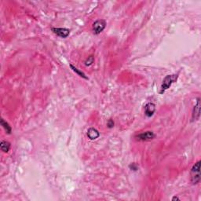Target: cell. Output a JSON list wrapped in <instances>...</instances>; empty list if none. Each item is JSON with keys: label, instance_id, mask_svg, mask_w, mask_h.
<instances>
[{"label": "cell", "instance_id": "277c9868", "mask_svg": "<svg viewBox=\"0 0 201 201\" xmlns=\"http://www.w3.org/2000/svg\"><path fill=\"white\" fill-rule=\"evenodd\" d=\"M155 137V134L152 131H146V132L141 133L135 136L136 140L141 141H150Z\"/></svg>", "mask_w": 201, "mask_h": 201}, {"label": "cell", "instance_id": "3957f363", "mask_svg": "<svg viewBox=\"0 0 201 201\" xmlns=\"http://www.w3.org/2000/svg\"><path fill=\"white\" fill-rule=\"evenodd\" d=\"M106 26V22L105 20H98L93 24V33L96 35L100 34L104 31Z\"/></svg>", "mask_w": 201, "mask_h": 201}, {"label": "cell", "instance_id": "ba28073f", "mask_svg": "<svg viewBox=\"0 0 201 201\" xmlns=\"http://www.w3.org/2000/svg\"><path fill=\"white\" fill-rule=\"evenodd\" d=\"M100 136L99 131L95 128L91 127L89 128L87 131V137L90 139V140H95V139L98 138Z\"/></svg>", "mask_w": 201, "mask_h": 201}, {"label": "cell", "instance_id": "4fadbf2b", "mask_svg": "<svg viewBox=\"0 0 201 201\" xmlns=\"http://www.w3.org/2000/svg\"><path fill=\"white\" fill-rule=\"evenodd\" d=\"M130 168L133 170H137V164H136L135 163H133L132 164H131V165H130Z\"/></svg>", "mask_w": 201, "mask_h": 201}, {"label": "cell", "instance_id": "7c38bea8", "mask_svg": "<svg viewBox=\"0 0 201 201\" xmlns=\"http://www.w3.org/2000/svg\"><path fill=\"white\" fill-rule=\"evenodd\" d=\"M93 61H94V57H93V56H90V57H88V58L85 61V65L87 66H90L93 64Z\"/></svg>", "mask_w": 201, "mask_h": 201}, {"label": "cell", "instance_id": "30bf717a", "mask_svg": "<svg viewBox=\"0 0 201 201\" xmlns=\"http://www.w3.org/2000/svg\"><path fill=\"white\" fill-rule=\"evenodd\" d=\"M0 123H1V125H2V127L6 131V132H7V134H10V133H11L12 129H11V127L9 125V123H7V122H6L3 119H1V122H0Z\"/></svg>", "mask_w": 201, "mask_h": 201}, {"label": "cell", "instance_id": "52a82bcc", "mask_svg": "<svg viewBox=\"0 0 201 201\" xmlns=\"http://www.w3.org/2000/svg\"><path fill=\"white\" fill-rule=\"evenodd\" d=\"M156 112V105L155 104L149 102L145 106V114L147 117H151L153 116Z\"/></svg>", "mask_w": 201, "mask_h": 201}, {"label": "cell", "instance_id": "9c48e42d", "mask_svg": "<svg viewBox=\"0 0 201 201\" xmlns=\"http://www.w3.org/2000/svg\"><path fill=\"white\" fill-rule=\"evenodd\" d=\"M0 149L3 152H8L10 149V143L7 141H2L0 143Z\"/></svg>", "mask_w": 201, "mask_h": 201}, {"label": "cell", "instance_id": "8fae6325", "mask_svg": "<svg viewBox=\"0 0 201 201\" xmlns=\"http://www.w3.org/2000/svg\"><path fill=\"white\" fill-rule=\"evenodd\" d=\"M70 67H71V69H72V70H73L74 72H75V73L78 74V75H79L80 77H82V78L85 79H88V78H87V77L86 76L85 74H84L83 72H81V71H80V70H79V69H77V68H75V66H73V65H70Z\"/></svg>", "mask_w": 201, "mask_h": 201}, {"label": "cell", "instance_id": "5bb4252c", "mask_svg": "<svg viewBox=\"0 0 201 201\" xmlns=\"http://www.w3.org/2000/svg\"><path fill=\"white\" fill-rule=\"evenodd\" d=\"M108 127L109 128H112L114 127V122H113L112 119H109L108 122Z\"/></svg>", "mask_w": 201, "mask_h": 201}, {"label": "cell", "instance_id": "8992f818", "mask_svg": "<svg viewBox=\"0 0 201 201\" xmlns=\"http://www.w3.org/2000/svg\"><path fill=\"white\" fill-rule=\"evenodd\" d=\"M52 31L61 38H66L70 34V30L65 28H52Z\"/></svg>", "mask_w": 201, "mask_h": 201}, {"label": "cell", "instance_id": "6da1fadb", "mask_svg": "<svg viewBox=\"0 0 201 201\" xmlns=\"http://www.w3.org/2000/svg\"><path fill=\"white\" fill-rule=\"evenodd\" d=\"M178 78V74H174V75H168L164 79L162 83V85L160 87V90L159 93L160 94H163L167 90H168L172 84L177 81Z\"/></svg>", "mask_w": 201, "mask_h": 201}, {"label": "cell", "instance_id": "5b68a950", "mask_svg": "<svg viewBox=\"0 0 201 201\" xmlns=\"http://www.w3.org/2000/svg\"><path fill=\"white\" fill-rule=\"evenodd\" d=\"M200 98H198L197 99H196V104L195 105L194 108H193V116H192L193 121L198 120V119H199V116H200Z\"/></svg>", "mask_w": 201, "mask_h": 201}, {"label": "cell", "instance_id": "7a4b0ae2", "mask_svg": "<svg viewBox=\"0 0 201 201\" xmlns=\"http://www.w3.org/2000/svg\"><path fill=\"white\" fill-rule=\"evenodd\" d=\"M191 182L193 185H196L200 182V161H198L192 167L191 172Z\"/></svg>", "mask_w": 201, "mask_h": 201}, {"label": "cell", "instance_id": "9a60e30c", "mask_svg": "<svg viewBox=\"0 0 201 201\" xmlns=\"http://www.w3.org/2000/svg\"><path fill=\"white\" fill-rule=\"evenodd\" d=\"M172 200H180V199L178 197V196H174L173 198H172Z\"/></svg>", "mask_w": 201, "mask_h": 201}]
</instances>
